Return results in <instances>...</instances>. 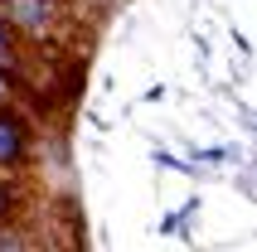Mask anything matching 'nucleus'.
I'll list each match as a JSON object with an SVG mask.
<instances>
[{
	"instance_id": "obj_1",
	"label": "nucleus",
	"mask_w": 257,
	"mask_h": 252,
	"mask_svg": "<svg viewBox=\"0 0 257 252\" xmlns=\"http://www.w3.org/2000/svg\"><path fill=\"white\" fill-rule=\"evenodd\" d=\"M0 20L34 49V54H73L83 15L73 0H0Z\"/></svg>"
},
{
	"instance_id": "obj_2",
	"label": "nucleus",
	"mask_w": 257,
	"mask_h": 252,
	"mask_svg": "<svg viewBox=\"0 0 257 252\" xmlns=\"http://www.w3.org/2000/svg\"><path fill=\"white\" fill-rule=\"evenodd\" d=\"M34 160V126L20 107H0V175H20Z\"/></svg>"
},
{
	"instance_id": "obj_3",
	"label": "nucleus",
	"mask_w": 257,
	"mask_h": 252,
	"mask_svg": "<svg viewBox=\"0 0 257 252\" xmlns=\"http://www.w3.org/2000/svg\"><path fill=\"white\" fill-rule=\"evenodd\" d=\"M34 63H39V54H34L5 20H0V68H5V73H20V78L29 83V68H34Z\"/></svg>"
},
{
	"instance_id": "obj_4",
	"label": "nucleus",
	"mask_w": 257,
	"mask_h": 252,
	"mask_svg": "<svg viewBox=\"0 0 257 252\" xmlns=\"http://www.w3.org/2000/svg\"><path fill=\"white\" fill-rule=\"evenodd\" d=\"M25 92H29V83L20 78V73H5V68H0V107H20Z\"/></svg>"
}]
</instances>
